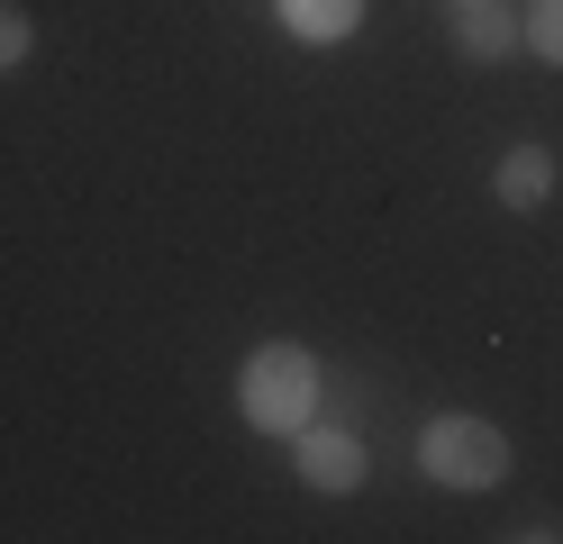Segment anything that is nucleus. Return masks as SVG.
I'll return each instance as SVG.
<instances>
[{
  "label": "nucleus",
  "mask_w": 563,
  "mask_h": 544,
  "mask_svg": "<svg viewBox=\"0 0 563 544\" xmlns=\"http://www.w3.org/2000/svg\"><path fill=\"white\" fill-rule=\"evenodd\" d=\"M490 200H500L509 218H537L554 200V145H500V164H490Z\"/></svg>",
  "instance_id": "4"
},
{
  "label": "nucleus",
  "mask_w": 563,
  "mask_h": 544,
  "mask_svg": "<svg viewBox=\"0 0 563 544\" xmlns=\"http://www.w3.org/2000/svg\"><path fill=\"white\" fill-rule=\"evenodd\" d=\"M418 471H428L437 490H500L509 481V435L473 418V409H437L428 426H418Z\"/></svg>",
  "instance_id": "2"
},
{
  "label": "nucleus",
  "mask_w": 563,
  "mask_h": 544,
  "mask_svg": "<svg viewBox=\"0 0 563 544\" xmlns=\"http://www.w3.org/2000/svg\"><path fill=\"white\" fill-rule=\"evenodd\" d=\"M319 399H328V373H319V354L300 336H264L236 363V418L255 435H273V445H291V435L319 418Z\"/></svg>",
  "instance_id": "1"
},
{
  "label": "nucleus",
  "mask_w": 563,
  "mask_h": 544,
  "mask_svg": "<svg viewBox=\"0 0 563 544\" xmlns=\"http://www.w3.org/2000/svg\"><path fill=\"white\" fill-rule=\"evenodd\" d=\"M373 0H273V27L291 36V46H345V36H364Z\"/></svg>",
  "instance_id": "5"
},
{
  "label": "nucleus",
  "mask_w": 563,
  "mask_h": 544,
  "mask_svg": "<svg viewBox=\"0 0 563 544\" xmlns=\"http://www.w3.org/2000/svg\"><path fill=\"white\" fill-rule=\"evenodd\" d=\"M509 535H518V544H563V508H537V518H518Z\"/></svg>",
  "instance_id": "9"
},
{
  "label": "nucleus",
  "mask_w": 563,
  "mask_h": 544,
  "mask_svg": "<svg viewBox=\"0 0 563 544\" xmlns=\"http://www.w3.org/2000/svg\"><path fill=\"white\" fill-rule=\"evenodd\" d=\"M445 10H454V0H445Z\"/></svg>",
  "instance_id": "10"
},
{
  "label": "nucleus",
  "mask_w": 563,
  "mask_h": 544,
  "mask_svg": "<svg viewBox=\"0 0 563 544\" xmlns=\"http://www.w3.org/2000/svg\"><path fill=\"white\" fill-rule=\"evenodd\" d=\"M518 46L537 55V64H554V73H563V0H527V19H518Z\"/></svg>",
  "instance_id": "7"
},
{
  "label": "nucleus",
  "mask_w": 563,
  "mask_h": 544,
  "mask_svg": "<svg viewBox=\"0 0 563 544\" xmlns=\"http://www.w3.org/2000/svg\"><path fill=\"white\" fill-rule=\"evenodd\" d=\"M27 55H37V19H27L19 0H0V73H19Z\"/></svg>",
  "instance_id": "8"
},
{
  "label": "nucleus",
  "mask_w": 563,
  "mask_h": 544,
  "mask_svg": "<svg viewBox=\"0 0 563 544\" xmlns=\"http://www.w3.org/2000/svg\"><path fill=\"white\" fill-rule=\"evenodd\" d=\"M454 55L464 64H509L518 55V10L509 0H454Z\"/></svg>",
  "instance_id": "6"
},
{
  "label": "nucleus",
  "mask_w": 563,
  "mask_h": 544,
  "mask_svg": "<svg viewBox=\"0 0 563 544\" xmlns=\"http://www.w3.org/2000/svg\"><path fill=\"white\" fill-rule=\"evenodd\" d=\"M291 471H300L319 499H355V490L373 481V454H364V435H355V426L309 418V426L291 435Z\"/></svg>",
  "instance_id": "3"
}]
</instances>
